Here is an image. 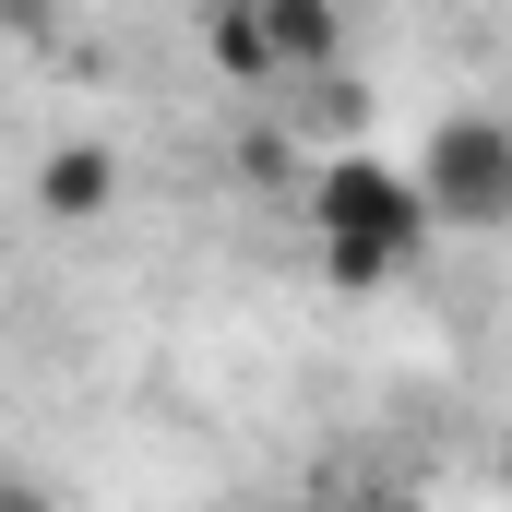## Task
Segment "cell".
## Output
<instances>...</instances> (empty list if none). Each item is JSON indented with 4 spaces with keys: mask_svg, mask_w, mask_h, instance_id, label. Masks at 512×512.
<instances>
[{
    "mask_svg": "<svg viewBox=\"0 0 512 512\" xmlns=\"http://www.w3.org/2000/svg\"><path fill=\"white\" fill-rule=\"evenodd\" d=\"M310 239H322V274L334 286H405L417 262L441 251V215H429V179L393 167V155H334L310 179Z\"/></svg>",
    "mask_w": 512,
    "mask_h": 512,
    "instance_id": "6da1fadb",
    "label": "cell"
},
{
    "mask_svg": "<svg viewBox=\"0 0 512 512\" xmlns=\"http://www.w3.org/2000/svg\"><path fill=\"white\" fill-rule=\"evenodd\" d=\"M417 179H429V215H441V239L453 227H512V120L501 108H453V120L429 131V155H417Z\"/></svg>",
    "mask_w": 512,
    "mask_h": 512,
    "instance_id": "7a4b0ae2",
    "label": "cell"
},
{
    "mask_svg": "<svg viewBox=\"0 0 512 512\" xmlns=\"http://www.w3.org/2000/svg\"><path fill=\"white\" fill-rule=\"evenodd\" d=\"M36 215H48V227H108V215H120V155H108L96 131L48 143V155H36Z\"/></svg>",
    "mask_w": 512,
    "mask_h": 512,
    "instance_id": "3957f363",
    "label": "cell"
},
{
    "mask_svg": "<svg viewBox=\"0 0 512 512\" xmlns=\"http://www.w3.org/2000/svg\"><path fill=\"white\" fill-rule=\"evenodd\" d=\"M251 36H262V72L274 84H322L346 60V12L334 0H251Z\"/></svg>",
    "mask_w": 512,
    "mask_h": 512,
    "instance_id": "277c9868",
    "label": "cell"
},
{
    "mask_svg": "<svg viewBox=\"0 0 512 512\" xmlns=\"http://www.w3.org/2000/svg\"><path fill=\"white\" fill-rule=\"evenodd\" d=\"M215 60H227L239 84H274V72H262V36H251V0H227V12H215Z\"/></svg>",
    "mask_w": 512,
    "mask_h": 512,
    "instance_id": "5b68a950",
    "label": "cell"
}]
</instances>
